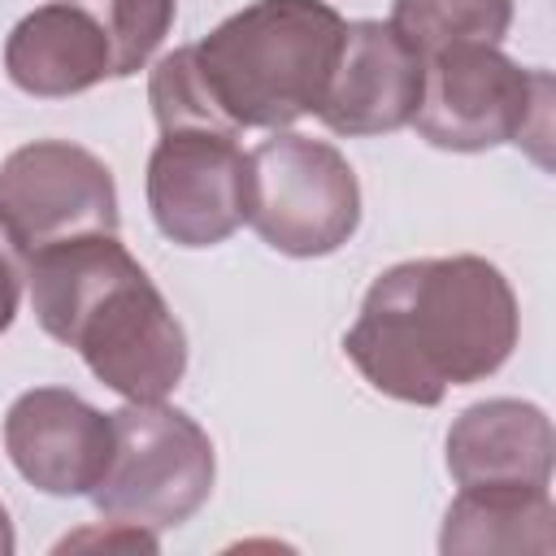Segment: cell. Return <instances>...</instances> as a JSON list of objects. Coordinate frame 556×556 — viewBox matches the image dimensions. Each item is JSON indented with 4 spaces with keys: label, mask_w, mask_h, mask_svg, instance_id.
<instances>
[{
    "label": "cell",
    "mask_w": 556,
    "mask_h": 556,
    "mask_svg": "<svg viewBox=\"0 0 556 556\" xmlns=\"http://www.w3.org/2000/svg\"><path fill=\"white\" fill-rule=\"evenodd\" d=\"M13 87L39 100L78 96L117 78V48L96 0H48L30 9L4 39Z\"/></svg>",
    "instance_id": "obj_11"
},
{
    "label": "cell",
    "mask_w": 556,
    "mask_h": 556,
    "mask_svg": "<svg viewBox=\"0 0 556 556\" xmlns=\"http://www.w3.org/2000/svg\"><path fill=\"white\" fill-rule=\"evenodd\" d=\"M421 83L426 61L391 22H348L317 117L326 130L348 139L391 135L413 122L421 104Z\"/></svg>",
    "instance_id": "obj_9"
},
{
    "label": "cell",
    "mask_w": 556,
    "mask_h": 556,
    "mask_svg": "<svg viewBox=\"0 0 556 556\" xmlns=\"http://www.w3.org/2000/svg\"><path fill=\"white\" fill-rule=\"evenodd\" d=\"M222 130H161L148 156V208L178 248H213L248 217V152Z\"/></svg>",
    "instance_id": "obj_8"
},
{
    "label": "cell",
    "mask_w": 556,
    "mask_h": 556,
    "mask_svg": "<svg viewBox=\"0 0 556 556\" xmlns=\"http://www.w3.org/2000/svg\"><path fill=\"white\" fill-rule=\"evenodd\" d=\"M13 547H17L13 521H9V513H4V504H0V556H13Z\"/></svg>",
    "instance_id": "obj_18"
},
{
    "label": "cell",
    "mask_w": 556,
    "mask_h": 556,
    "mask_svg": "<svg viewBox=\"0 0 556 556\" xmlns=\"http://www.w3.org/2000/svg\"><path fill=\"white\" fill-rule=\"evenodd\" d=\"M65 547H126V552H156L161 539H156V530H143V526H130V521H113V517H104V526H91V530L70 534L56 552H65Z\"/></svg>",
    "instance_id": "obj_16"
},
{
    "label": "cell",
    "mask_w": 556,
    "mask_h": 556,
    "mask_svg": "<svg viewBox=\"0 0 556 556\" xmlns=\"http://www.w3.org/2000/svg\"><path fill=\"white\" fill-rule=\"evenodd\" d=\"M4 452L43 495H91L113 456V413L65 387H30L4 413Z\"/></svg>",
    "instance_id": "obj_10"
},
{
    "label": "cell",
    "mask_w": 556,
    "mask_h": 556,
    "mask_svg": "<svg viewBox=\"0 0 556 556\" xmlns=\"http://www.w3.org/2000/svg\"><path fill=\"white\" fill-rule=\"evenodd\" d=\"M243 222L282 256H330L361 226V182L334 143L274 130L248 152Z\"/></svg>",
    "instance_id": "obj_5"
},
{
    "label": "cell",
    "mask_w": 556,
    "mask_h": 556,
    "mask_svg": "<svg viewBox=\"0 0 556 556\" xmlns=\"http://www.w3.org/2000/svg\"><path fill=\"white\" fill-rule=\"evenodd\" d=\"M517 330V295L486 256H421L374 278L343 352L374 391L430 408L447 387L491 378Z\"/></svg>",
    "instance_id": "obj_1"
},
{
    "label": "cell",
    "mask_w": 556,
    "mask_h": 556,
    "mask_svg": "<svg viewBox=\"0 0 556 556\" xmlns=\"http://www.w3.org/2000/svg\"><path fill=\"white\" fill-rule=\"evenodd\" d=\"M22 287H26V256L17 252V243L4 235L0 226V334L13 326L17 304H22Z\"/></svg>",
    "instance_id": "obj_17"
},
{
    "label": "cell",
    "mask_w": 556,
    "mask_h": 556,
    "mask_svg": "<svg viewBox=\"0 0 556 556\" xmlns=\"http://www.w3.org/2000/svg\"><path fill=\"white\" fill-rule=\"evenodd\" d=\"M217 478V456L195 417L165 400H126L113 413V456L91 491L100 517L169 530L200 513Z\"/></svg>",
    "instance_id": "obj_4"
},
{
    "label": "cell",
    "mask_w": 556,
    "mask_h": 556,
    "mask_svg": "<svg viewBox=\"0 0 556 556\" xmlns=\"http://www.w3.org/2000/svg\"><path fill=\"white\" fill-rule=\"evenodd\" d=\"M96 4L117 48V78L139 74L174 22V0H96Z\"/></svg>",
    "instance_id": "obj_15"
},
{
    "label": "cell",
    "mask_w": 556,
    "mask_h": 556,
    "mask_svg": "<svg viewBox=\"0 0 556 556\" xmlns=\"http://www.w3.org/2000/svg\"><path fill=\"white\" fill-rule=\"evenodd\" d=\"M35 321L122 400H165L187 374V334L117 235H78L26 256Z\"/></svg>",
    "instance_id": "obj_2"
},
{
    "label": "cell",
    "mask_w": 556,
    "mask_h": 556,
    "mask_svg": "<svg viewBox=\"0 0 556 556\" xmlns=\"http://www.w3.org/2000/svg\"><path fill=\"white\" fill-rule=\"evenodd\" d=\"M343 26V13L326 0H252L191 43V61L235 135L287 130L317 113Z\"/></svg>",
    "instance_id": "obj_3"
},
{
    "label": "cell",
    "mask_w": 556,
    "mask_h": 556,
    "mask_svg": "<svg viewBox=\"0 0 556 556\" xmlns=\"http://www.w3.org/2000/svg\"><path fill=\"white\" fill-rule=\"evenodd\" d=\"M552 421L530 400L469 404L447 430V473L456 486H547L552 482Z\"/></svg>",
    "instance_id": "obj_12"
},
{
    "label": "cell",
    "mask_w": 556,
    "mask_h": 556,
    "mask_svg": "<svg viewBox=\"0 0 556 556\" xmlns=\"http://www.w3.org/2000/svg\"><path fill=\"white\" fill-rule=\"evenodd\" d=\"M0 226L22 256L78 235H117L109 165L70 139H35L9 152L0 165Z\"/></svg>",
    "instance_id": "obj_7"
},
{
    "label": "cell",
    "mask_w": 556,
    "mask_h": 556,
    "mask_svg": "<svg viewBox=\"0 0 556 556\" xmlns=\"http://www.w3.org/2000/svg\"><path fill=\"white\" fill-rule=\"evenodd\" d=\"M552 74L526 70L500 43H456L426 56L421 104L413 126L443 152H486L521 143L530 126H547Z\"/></svg>",
    "instance_id": "obj_6"
},
{
    "label": "cell",
    "mask_w": 556,
    "mask_h": 556,
    "mask_svg": "<svg viewBox=\"0 0 556 556\" xmlns=\"http://www.w3.org/2000/svg\"><path fill=\"white\" fill-rule=\"evenodd\" d=\"M391 26L426 61L456 43H500L513 26V0H395Z\"/></svg>",
    "instance_id": "obj_14"
},
{
    "label": "cell",
    "mask_w": 556,
    "mask_h": 556,
    "mask_svg": "<svg viewBox=\"0 0 556 556\" xmlns=\"http://www.w3.org/2000/svg\"><path fill=\"white\" fill-rule=\"evenodd\" d=\"M556 508L547 486H460L443 517L439 547L452 552H552Z\"/></svg>",
    "instance_id": "obj_13"
}]
</instances>
